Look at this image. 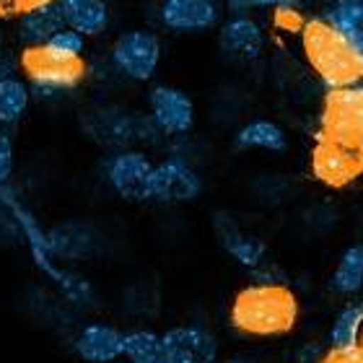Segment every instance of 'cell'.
Returning a JSON list of instances; mask_svg holds the SVG:
<instances>
[{"instance_id":"cell-1","label":"cell","mask_w":363,"mask_h":363,"mask_svg":"<svg viewBox=\"0 0 363 363\" xmlns=\"http://www.w3.org/2000/svg\"><path fill=\"white\" fill-rule=\"evenodd\" d=\"M298 301L291 288L280 283H255L239 291L231 303V325L244 335L275 337L296 327Z\"/></svg>"},{"instance_id":"cell-2","label":"cell","mask_w":363,"mask_h":363,"mask_svg":"<svg viewBox=\"0 0 363 363\" xmlns=\"http://www.w3.org/2000/svg\"><path fill=\"white\" fill-rule=\"evenodd\" d=\"M303 55L330 91L358 86L363 81V57L348 37L333 29L325 18H309L301 29Z\"/></svg>"},{"instance_id":"cell-3","label":"cell","mask_w":363,"mask_h":363,"mask_svg":"<svg viewBox=\"0 0 363 363\" xmlns=\"http://www.w3.org/2000/svg\"><path fill=\"white\" fill-rule=\"evenodd\" d=\"M0 203L11 211V216H13L18 228H21V234L26 236L29 252H31V257H34L39 270H45L47 275L52 278V283L60 286L65 298H70L73 303H81V306H89V303L94 301V288L89 286V280H84L81 275H76V272H68V270H62V267L55 265V257L50 255V247H47V234L39 228L37 218L23 208L21 200H18L6 184H0Z\"/></svg>"},{"instance_id":"cell-4","label":"cell","mask_w":363,"mask_h":363,"mask_svg":"<svg viewBox=\"0 0 363 363\" xmlns=\"http://www.w3.org/2000/svg\"><path fill=\"white\" fill-rule=\"evenodd\" d=\"M18 65L23 70L26 84L39 99L57 96L62 91H70L81 86L86 78V62L76 55H62L50 45L23 47Z\"/></svg>"},{"instance_id":"cell-5","label":"cell","mask_w":363,"mask_h":363,"mask_svg":"<svg viewBox=\"0 0 363 363\" xmlns=\"http://www.w3.org/2000/svg\"><path fill=\"white\" fill-rule=\"evenodd\" d=\"M322 138L363 153V86H345L327 94Z\"/></svg>"},{"instance_id":"cell-6","label":"cell","mask_w":363,"mask_h":363,"mask_svg":"<svg viewBox=\"0 0 363 363\" xmlns=\"http://www.w3.org/2000/svg\"><path fill=\"white\" fill-rule=\"evenodd\" d=\"M161 62V42L153 31L130 29L114 39L112 65L133 81H151Z\"/></svg>"},{"instance_id":"cell-7","label":"cell","mask_w":363,"mask_h":363,"mask_svg":"<svg viewBox=\"0 0 363 363\" xmlns=\"http://www.w3.org/2000/svg\"><path fill=\"white\" fill-rule=\"evenodd\" d=\"M200 177L187 161L167 159L153 164L151 179H148V200L156 203H189L200 195Z\"/></svg>"},{"instance_id":"cell-8","label":"cell","mask_w":363,"mask_h":363,"mask_svg":"<svg viewBox=\"0 0 363 363\" xmlns=\"http://www.w3.org/2000/svg\"><path fill=\"white\" fill-rule=\"evenodd\" d=\"M311 172L327 187H345L363 172L361 153L335 140L319 138L317 148L311 153Z\"/></svg>"},{"instance_id":"cell-9","label":"cell","mask_w":363,"mask_h":363,"mask_svg":"<svg viewBox=\"0 0 363 363\" xmlns=\"http://www.w3.org/2000/svg\"><path fill=\"white\" fill-rule=\"evenodd\" d=\"M148 104H151V122L167 135H184L195 125V104L182 89L156 86L148 96Z\"/></svg>"},{"instance_id":"cell-10","label":"cell","mask_w":363,"mask_h":363,"mask_svg":"<svg viewBox=\"0 0 363 363\" xmlns=\"http://www.w3.org/2000/svg\"><path fill=\"white\" fill-rule=\"evenodd\" d=\"M161 350L169 363H216V337L203 327H174L161 335Z\"/></svg>"},{"instance_id":"cell-11","label":"cell","mask_w":363,"mask_h":363,"mask_svg":"<svg viewBox=\"0 0 363 363\" xmlns=\"http://www.w3.org/2000/svg\"><path fill=\"white\" fill-rule=\"evenodd\" d=\"M153 164L143 151H120L106 167V179L114 192L128 200H148V179Z\"/></svg>"},{"instance_id":"cell-12","label":"cell","mask_w":363,"mask_h":363,"mask_svg":"<svg viewBox=\"0 0 363 363\" xmlns=\"http://www.w3.org/2000/svg\"><path fill=\"white\" fill-rule=\"evenodd\" d=\"M159 16L172 31H205L218 23V6L216 0H164Z\"/></svg>"},{"instance_id":"cell-13","label":"cell","mask_w":363,"mask_h":363,"mask_svg":"<svg viewBox=\"0 0 363 363\" xmlns=\"http://www.w3.org/2000/svg\"><path fill=\"white\" fill-rule=\"evenodd\" d=\"M65 26L62 11L57 6V0H45L37 6L23 8L18 16V39L23 42V47L45 45Z\"/></svg>"},{"instance_id":"cell-14","label":"cell","mask_w":363,"mask_h":363,"mask_svg":"<svg viewBox=\"0 0 363 363\" xmlns=\"http://www.w3.org/2000/svg\"><path fill=\"white\" fill-rule=\"evenodd\" d=\"M78 356L86 363H112L122 356V333L112 325H86L76 337Z\"/></svg>"},{"instance_id":"cell-15","label":"cell","mask_w":363,"mask_h":363,"mask_svg":"<svg viewBox=\"0 0 363 363\" xmlns=\"http://www.w3.org/2000/svg\"><path fill=\"white\" fill-rule=\"evenodd\" d=\"M65 26L81 31L86 39L104 34L109 26V6L106 0H57Z\"/></svg>"},{"instance_id":"cell-16","label":"cell","mask_w":363,"mask_h":363,"mask_svg":"<svg viewBox=\"0 0 363 363\" xmlns=\"http://www.w3.org/2000/svg\"><path fill=\"white\" fill-rule=\"evenodd\" d=\"M220 42H223V50H228V52L236 55V57L255 60V57L262 52L265 37H262V29L252 21L250 16H234L231 21L223 23Z\"/></svg>"},{"instance_id":"cell-17","label":"cell","mask_w":363,"mask_h":363,"mask_svg":"<svg viewBox=\"0 0 363 363\" xmlns=\"http://www.w3.org/2000/svg\"><path fill=\"white\" fill-rule=\"evenodd\" d=\"M31 101V89L18 76L0 78V128H11L21 120Z\"/></svg>"},{"instance_id":"cell-18","label":"cell","mask_w":363,"mask_h":363,"mask_svg":"<svg viewBox=\"0 0 363 363\" xmlns=\"http://www.w3.org/2000/svg\"><path fill=\"white\" fill-rule=\"evenodd\" d=\"M236 145H239V148H259V151L280 153V151H286L288 140H286L283 128L275 125V122L252 120L239 130V135H236Z\"/></svg>"},{"instance_id":"cell-19","label":"cell","mask_w":363,"mask_h":363,"mask_svg":"<svg viewBox=\"0 0 363 363\" xmlns=\"http://www.w3.org/2000/svg\"><path fill=\"white\" fill-rule=\"evenodd\" d=\"M361 333H363V306L361 303H350L333 322L330 345H333V350H356L361 348Z\"/></svg>"},{"instance_id":"cell-20","label":"cell","mask_w":363,"mask_h":363,"mask_svg":"<svg viewBox=\"0 0 363 363\" xmlns=\"http://www.w3.org/2000/svg\"><path fill=\"white\" fill-rule=\"evenodd\" d=\"M122 356L130 358V363H151L164 356L161 350V335L151 330H130L122 333Z\"/></svg>"},{"instance_id":"cell-21","label":"cell","mask_w":363,"mask_h":363,"mask_svg":"<svg viewBox=\"0 0 363 363\" xmlns=\"http://www.w3.org/2000/svg\"><path fill=\"white\" fill-rule=\"evenodd\" d=\"M333 283L340 294H358L363 286V247L353 244L342 252L340 262L335 267Z\"/></svg>"},{"instance_id":"cell-22","label":"cell","mask_w":363,"mask_h":363,"mask_svg":"<svg viewBox=\"0 0 363 363\" xmlns=\"http://www.w3.org/2000/svg\"><path fill=\"white\" fill-rule=\"evenodd\" d=\"M223 244H226L228 255L244 267L257 270V267L262 265V259H265V244L259 242V239H255V236L239 234L236 228H231L228 234H223Z\"/></svg>"},{"instance_id":"cell-23","label":"cell","mask_w":363,"mask_h":363,"mask_svg":"<svg viewBox=\"0 0 363 363\" xmlns=\"http://www.w3.org/2000/svg\"><path fill=\"white\" fill-rule=\"evenodd\" d=\"M47 247L55 259H78L86 252V236L81 234V228L57 226L47 234Z\"/></svg>"},{"instance_id":"cell-24","label":"cell","mask_w":363,"mask_h":363,"mask_svg":"<svg viewBox=\"0 0 363 363\" xmlns=\"http://www.w3.org/2000/svg\"><path fill=\"white\" fill-rule=\"evenodd\" d=\"M325 21L337 29L340 34L363 29V0H337L330 11H327Z\"/></svg>"},{"instance_id":"cell-25","label":"cell","mask_w":363,"mask_h":363,"mask_svg":"<svg viewBox=\"0 0 363 363\" xmlns=\"http://www.w3.org/2000/svg\"><path fill=\"white\" fill-rule=\"evenodd\" d=\"M45 45H50L52 50H57V52H62V55H76V57H84L86 37L81 34V31L70 29V26H62V29L57 31L50 42H45Z\"/></svg>"},{"instance_id":"cell-26","label":"cell","mask_w":363,"mask_h":363,"mask_svg":"<svg viewBox=\"0 0 363 363\" xmlns=\"http://www.w3.org/2000/svg\"><path fill=\"white\" fill-rule=\"evenodd\" d=\"M13 174V138L0 128V184H8Z\"/></svg>"},{"instance_id":"cell-27","label":"cell","mask_w":363,"mask_h":363,"mask_svg":"<svg viewBox=\"0 0 363 363\" xmlns=\"http://www.w3.org/2000/svg\"><path fill=\"white\" fill-rule=\"evenodd\" d=\"M303 18L298 11H296V6H283V8H275V26H280V29L286 31H301L303 29Z\"/></svg>"},{"instance_id":"cell-28","label":"cell","mask_w":363,"mask_h":363,"mask_svg":"<svg viewBox=\"0 0 363 363\" xmlns=\"http://www.w3.org/2000/svg\"><path fill=\"white\" fill-rule=\"evenodd\" d=\"M322 363H363V350H333Z\"/></svg>"},{"instance_id":"cell-29","label":"cell","mask_w":363,"mask_h":363,"mask_svg":"<svg viewBox=\"0 0 363 363\" xmlns=\"http://www.w3.org/2000/svg\"><path fill=\"white\" fill-rule=\"evenodd\" d=\"M234 8H283V6H296V0H231Z\"/></svg>"},{"instance_id":"cell-30","label":"cell","mask_w":363,"mask_h":363,"mask_svg":"<svg viewBox=\"0 0 363 363\" xmlns=\"http://www.w3.org/2000/svg\"><path fill=\"white\" fill-rule=\"evenodd\" d=\"M6 76H13V62L3 52V45H0V78H6Z\"/></svg>"},{"instance_id":"cell-31","label":"cell","mask_w":363,"mask_h":363,"mask_svg":"<svg viewBox=\"0 0 363 363\" xmlns=\"http://www.w3.org/2000/svg\"><path fill=\"white\" fill-rule=\"evenodd\" d=\"M220 363H250V361H244V358H231V361H220Z\"/></svg>"},{"instance_id":"cell-32","label":"cell","mask_w":363,"mask_h":363,"mask_svg":"<svg viewBox=\"0 0 363 363\" xmlns=\"http://www.w3.org/2000/svg\"><path fill=\"white\" fill-rule=\"evenodd\" d=\"M151 363H169V361L164 356H161V358H156V361H151Z\"/></svg>"},{"instance_id":"cell-33","label":"cell","mask_w":363,"mask_h":363,"mask_svg":"<svg viewBox=\"0 0 363 363\" xmlns=\"http://www.w3.org/2000/svg\"><path fill=\"white\" fill-rule=\"evenodd\" d=\"M361 350H363V337H361Z\"/></svg>"},{"instance_id":"cell-34","label":"cell","mask_w":363,"mask_h":363,"mask_svg":"<svg viewBox=\"0 0 363 363\" xmlns=\"http://www.w3.org/2000/svg\"><path fill=\"white\" fill-rule=\"evenodd\" d=\"M361 164H363V153H361Z\"/></svg>"},{"instance_id":"cell-35","label":"cell","mask_w":363,"mask_h":363,"mask_svg":"<svg viewBox=\"0 0 363 363\" xmlns=\"http://www.w3.org/2000/svg\"><path fill=\"white\" fill-rule=\"evenodd\" d=\"M0 45H3V37H0Z\"/></svg>"}]
</instances>
